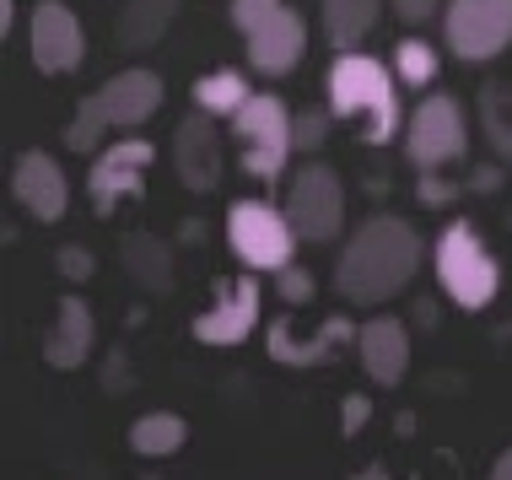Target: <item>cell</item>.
Segmentation results:
<instances>
[{
	"instance_id": "1",
	"label": "cell",
	"mask_w": 512,
	"mask_h": 480,
	"mask_svg": "<svg viewBox=\"0 0 512 480\" xmlns=\"http://www.w3.org/2000/svg\"><path fill=\"white\" fill-rule=\"evenodd\" d=\"M421 232L405 216H367L362 227L345 238L340 265H335V292L345 303H389L421 270Z\"/></svg>"
},
{
	"instance_id": "2",
	"label": "cell",
	"mask_w": 512,
	"mask_h": 480,
	"mask_svg": "<svg viewBox=\"0 0 512 480\" xmlns=\"http://www.w3.org/2000/svg\"><path fill=\"white\" fill-rule=\"evenodd\" d=\"M329 87V114L335 119H351V125H362L367 146H389L399 130H405V114H399V81L383 60H372L362 49H340V60L329 65L324 76Z\"/></svg>"
},
{
	"instance_id": "3",
	"label": "cell",
	"mask_w": 512,
	"mask_h": 480,
	"mask_svg": "<svg viewBox=\"0 0 512 480\" xmlns=\"http://www.w3.org/2000/svg\"><path fill=\"white\" fill-rule=\"evenodd\" d=\"M157 108H162V76L146 71V65H130V71L108 76L103 87H92L76 103L71 125H65V146L71 152H98L108 130H135Z\"/></svg>"
},
{
	"instance_id": "4",
	"label": "cell",
	"mask_w": 512,
	"mask_h": 480,
	"mask_svg": "<svg viewBox=\"0 0 512 480\" xmlns=\"http://www.w3.org/2000/svg\"><path fill=\"white\" fill-rule=\"evenodd\" d=\"M432 270H437L442 297H448L453 308H464V313L491 308L496 292H502V265H496L491 243L480 238L475 222H448L437 232Z\"/></svg>"
},
{
	"instance_id": "5",
	"label": "cell",
	"mask_w": 512,
	"mask_h": 480,
	"mask_svg": "<svg viewBox=\"0 0 512 480\" xmlns=\"http://www.w3.org/2000/svg\"><path fill=\"white\" fill-rule=\"evenodd\" d=\"M232 135H238L243 168L259 184L286 178V157L297 152V114L275 92H248V103L232 114Z\"/></svg>"
},
{
	"instance_id": "6",
	"label": "cell",
	"mask_w": 512,
	"mask_h": 480,
	"mask_svg": "<svg viewBox=\"0 0 512 480\" xmlns=\"http://www.w3.org/2000/svg\"><path fill=\"white\" fill-rule=\"evenodd\" d=\"M297 222L292 211H275L270 200H232L227 205V249L243 259V270H286L297 259Z\"/></svg>"
},
{
	"instance_id": "7",
	"label": "cell",
	"mask_w": 512,
	"mask_h": 480,
	"mask_svg": "<svg viewBox=\"0 0 512 480\" xmlns=\"http://www.w3.org/2000/svg\"><path fill=\"white\" fill-rule=\"evenodd\" d=\"M469 152V119L448 92H426L405 125V157L415 168H448Z\"/></svg>"
},
{
	"instance_id": "8",
	"label": "cell",
	"mask_w": 512,
	"mask_h": 480,
	"mask_svg": "<svg viewBox=\"0 0 512 480\" xmlns=\"http://www.w3.org/2000/svg\"><path fill=\"white\" fill-rule=\"evenodd\" d=\"M442 44L469 65L496 60L512 44V0H448L442 6Z\"/></svg>"
},
{
	"instance_id": "9",
	"label": "cell",
	"mask_w": 512,
	"mask_h": 480,
	"mask_svg": "<svg viewBox=\"0 0 512 480\" xmlns=\"http://www.w3.org/2000/svg\"><path fill=\"white\" fill-rule=\"evenodd\" d=\"M146 168H151V141H141V135H124L114 146H98V152H92V173H87L92 211L114 216L124 200H141Z\"/></svg>"
},
{
	"instance_id": "10",
	"label": "cell",
	"mask_w": 512,
	"mask_h": 480,
	"mask_svg": "<svg viewBox=\"0 0 512 480\" xmlns=\"http://www.w3.org/2000/svg\"><path fill=\"white\" fill-rule=\"evenodd\" d=\"M27 54L44 76H71L87 60V27L65 0H38L33 27H27Z\"/></svg>"
},
{
	"instance_id": "11",
	"label": "cell",
	"mask_w": 512,
	"mask_h": 480,
	"mask_svg": "<svg viewBox=\"0 0 512 480\" xmlns=\"http://www.w3.org/2000/svg\"><path fill=\"white\" fill-rule=\"evenodd\" d=\"M286 211H292V222H297V232L308 243L340 238V227H345V189H340L335 168H324V162L297 168L292 195H286Z\"/></svg>"
},
{
	"instance_id": "12",
	"label": "cell",
	"mask_w": 512,
	"mask_h": 480,
	"mask_svg": "<svg viewBox=\"0 0 512 480\" xmlns=\"http://www.w3.org/2000/svg\"><path fill=\"white\" fill-rule=\"evenodd\" d=\"M254 276H259V270L232 276L216 292V303L205 308V313H195V324H189V329H195L200 346H243V340H248V329L259 324V303H265Z\"/></svg>"
},
{
	"instance_id": "13",
	"label": "cell",
	"mask_w": 512,
	"mask_h": 480,
	"mask_svg": "<svg viewBox=\"0 0 512 480\" xmlns=\"http://www.w3.org/2000/svg\"><path fill=\"white\" fill-rule=\"evenodd\" d=\"M11 195H17V205L33 222H60L65 205H71V184H65L60 162H54L49 152H22L17 168H11Z\"/></svg>"
},
{
	"instance_id": "14",
	"label": "cell",
	"mask_w": 512,
	"mask_h": 480,
	"mask_svg": "<svg viewBox=\"0 0 512 480\" xmlns=\"http://www.w3.org/2000/svg\"><path fill=\"white\" fill-rule=\"evenodd\" d=\"M302 54H308V22H302V11H292V6L270 11V17L248 33V60H254L259 76L297 71Z\"/></svg>"
},
{
	"instance_id": "15",
	"label": "cell",
	"mask_w": 512,
	"mask_h": 480,
	"mask_svg": "<svg viewBox=\"0 0 512 480\" xmlns=\"http://www.w3.org/2000/svg\"><path fill=\"white\" fill-rule=\"evenodd\" d=\"M173 168H178V178H184V189H195V195H211V189L221 184V135H216L205 108H195V114L178 125Z\"/></svg>"
},
{
	"instance_id": "16",
	"label": "cell",
	"mask_w": 512,
	"mask_h": 480,
	"mask_svg": "<svg viewBox=\"0 0 512 480\" xmlns=\"http://www.w3.org/2000/svg\"><path fill=\"white\" fill-rule=\"evenodd\" d=\"M356 356H362V373L383 389H394L399 378L410 373V329L394 319V313H378V319L356 324Z\"/></svg>"
},
{
	"instance_id": "17",
	"label": "cell",
	"mask_w": 512,
	"mask_h": 480,
	"mask_svg": "<svg viewBox=\"0 0 512 480\" xmlns=\"http://www.w3.org/2000/svg\"><path fill=\"white\" fill-rule=\"evenodd\" d=\"M92 335H98V324H92V308L87 297H60V308H54V324L44 335V362L54 373H71L92 356Z\"/></svg>"
},
{
	"instance_id": "18",
	"label": "cell",
	"mask_w": 512,
	"mask_h": 480,
	"mask_svg": "<svg viewBox=\"0 0 512 480\" xmlns=\"http://www.w3.org/2000/svg\"><path fill=\"white\" fill-rule=\"evenodd\" d=\"M270 356L275 362H286V367H318V362H329V356L340 351V340H356V329L345 324V319H329V324H318L313 335H297L292 324H270Z\"/></svg>"
},
{
	"instance_id": "19",
	"label": "cell",
	"mask_w": 512,
	"mask_h": 480,
	"mask_svg": "<svg viewBox=\"0 0 512 480\" xmlns=\"http://www.w3.org/2000/svg\"><path fill=\"white\" fill-rule=\"evenodd\" d=\"M178 17V0H124L119 11V49L141 54V49H157L162 33L173 27Z\"/></svg>"
},
{
	"instance_id": "20",
	"label": "cell",
	"mask_w": 512,
	"mask_h": 480,
	"mask_svg": "<svg viewBox=\"0 0 512 480\" xmlns=\"http://www.w3.org/2000/svg\"><path fill=\"white\" fill-rule=\"evenodd\" d=\"M184 443H189V421L173 416V410H146V416L130 427V448L141 459H168Z\"/></svg>"
},
{
	"instance_id": "21",
	"label": "cell",
	"mask_w": 512,
	"mask_h": 480,
	"mask_svg": "<svg viewBox=\"0 0 512 480\" xmlns=\"http://www.w3.org/2000/svg\"><path fill=\"white\" fill-rule=\"evenodd\" d=\"M378 17H383V0H324V33L340 49L362 44L372 27H378Z\"/></svg>"
},
{
	"instance_id": "22",
	"label": "cell",
	"mask_w": 512,
	"mask_h": 480,
	"mask_svg": "<svg viewBox=\"0 0 512 480\" xmlns=\"http://www.w3.org/2000/svg\"><path fill=\"white\" fill-rule=\"evenodd\" d=\"M480 130H486L491 152L512 162V87H502V81H491V87H480Z\"/></svg>"
},
{
	"instance_id": "23",
	"label": "cell",
	"mask_w": 512,
	"mask_h": 480,
	"mask_svg": "<svg viewBox=\"0 0 512 480\" xmlns=\"http://www.w3.org/2000/svg\"><path fill=\"white\" fill-rule=\"evenodd\" d=\"M248 103V81L243 71H211L195 81V108H205L211 119H232Z\"/></svg>"
},
{
	"instance_id": "24",
	"label": "cell",
	"mask_w": 512,
	"mask_h": 480,
	"mask_svg": "<svg viewBox=\"0 0 512 480\" xmlns=\"http://www.w3.org/2000/svg\"><path fill=\"white\" fill-rule=\"evenodd\" d=\"M437 71H442V60L426 38H405V44L394 49V76L405 81V87H432Z\"/></svg>"
},
{
	"instance_id": "25",
	"label": "cell",
	"mask_w": 512,
	"mask_h": 480,
	"mask_svg": "<svg viewBox=\"0 0 512 480\" xmlns=\"http://www.w3.org/2000/svg\"><path fill=\"white\" fill-rule=\"evenodd\" d=\"M124 254H130V270H141L146 286H168L173 281V270H168V249L162 243H151V238H130L124 243Z\"/></svg>"
},
{
	"instance_id": "26",
	"label": "cell",
	"mask_w": 512,
	"mask_h": 480,
	"mask_svg": "<svg viewBox=\"0 0 512 480\" xmlns=\"http://www.w3.org/2000/svg\"><path fill=\"white\" fill-rule=\"evenodd\" d=\"M324 135H329V114L324 108H302L297 114V152H318Z\"/></svg>"
},
{
	"instance_id": "27",
	"label": "cell",
	"mask_w": 512,
	"mask_h": 480,
	"mask_svg": "<svg viewBox=\"0 0 512 480\" xmlns=\"http://www.w3.org/2000/svg\"><path fill=\"white\" fill-rule=\"evenodd\" d=\"M281 6H286V0H232V27H238V33L248 38L259 22L270 17V11H281Z\"/></svg>"
},
{
	"instance_id": "28",
	"label": "cell",
	"mask_w": 512,
	"mask_h": 480,
	"mask_svg": "<svg viewBox=\"0 0 512 480\" xmlns=\"http://www.w3.org/2000/svg\"><path fill=\"white\" fill-rule=\"evenodd\" d=\"M275 286H281V297H286V303H308V297H313V276L297 265V259H292L286 270H275Z\"/></svg>"
},
{
	"instance_id": "29",
	"label": "cell",
	"mask_w": 512,
	"mask_h": 480,
	"mask_svg": "<svg viewBox=\"0 0 512 480\" xmlns=\"http://www.w3.org/2000/svg\"><path fill=\"white\" fill-rule=\"evenodd\" d=\"M442 11V0H394V17L405 22V27H421V22H432Z\"/></svg>"
},
{
	"instance_id": "30",
	"label": "cell",
	"mask_w": 512,
	"mask_h": 480,
	"mask_svg": "<svg viewBox=\"0 0 512 480\" xmlns=\"http://www.w3.org/2000/svg\"><path fill=\"white\" fill-rule=\"evenodd\" d=\"M60 276L87 281V276H92V254H87V249H60Z\"/></svg>"
},
{
	"instance_id": "31",
	"label": "cell",
	"mask_w": 512,
	"mask_h": 480,
	"mask_svg": "<svg viewBox=\"0 0 512 480\" xmlns=\"http://www.w3.org/2000/svg\"><path fill=\"white\" fill-rule=\"evenodd\" d=\"M367 416H372V400H367V394H351V400H345V437L362 432Z\"/></svg>"
},
{
	"instance_id": "32",
	"label": "cell",
	"mask_w": 512,
	"mask_h": 480,
	"mask_svg": "<svg viewBox=\"0 0 512 480\" xmlns=\"http://www.w3.org/2000/svg\"><path fill=\"white\" fill-rule=\"evenodd\" d=\"M491 475H502V480H512V448H502V454H496V464H491Z\"/></svg>"
},
{
	"instance_id": "33",
	"label": "cell",
	"mask_w": 512,
	"mask_h": 480,
	"mask_svg": "<svg viewBox=\"0 0 512 480\" xmlns=\"http://www.w3.org/2000/svg\"><path fill=\"white\" fill-rule=\"evenodd\" d=\"M11 22H17V0H0V33H11Z\"/></svg>"
}]
</instances>
